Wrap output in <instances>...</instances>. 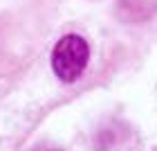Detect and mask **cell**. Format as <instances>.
Returning a JSON list of instances; mask_svg holds the SVG:
<instances>
[{
	"label": "cell",
	"instance_id": "obj_1",
	"mask_svg": "<svg viewBox=\"0 0 157 151\" xmlns=\"http://www.w3.org/2000/svg\"><path fill=\"white\" fill-rule=\"evenodd\" d=\"M88 43L76 34H67L56 43L52 52V68L61 81H74L88 66Z\"/></svg>",
	"mask_w": 157,
	"mask_h": 151
},
{
	"label": "cell",
	"instance_id": "obj_2",
	"mask_svg": "<svg viewBox=\"0 0 157 151\" xmlns=\"http://www.w3.org/2000/svg\"><path fill=\"white\" fill-rule=\"evenodd\" d=\"M47 151H56V149H47Z\"/></svg>",
	"mask_w": 157,
	"mask_h": 151
}]
</instances>
